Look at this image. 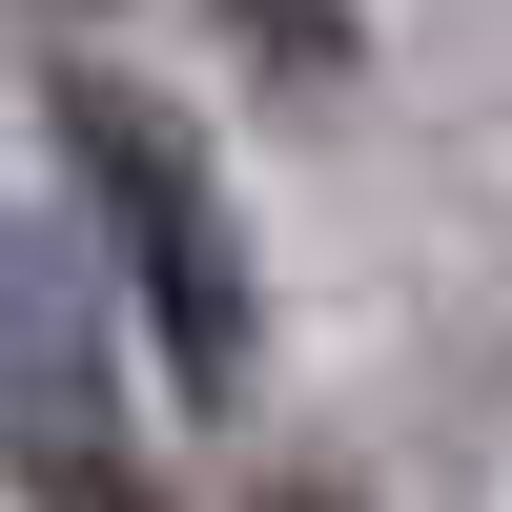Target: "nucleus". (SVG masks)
I'll list each match as a JSON object with an SVG mask.
<instances>
[{"mask_svg": "<svg viewBox=\"0 0 512 512\" xmlns=\"http://www.w3.org/2000/svg\"><path fill=\"white\" fill-rule=\"evenodd\" d=\"M62 164H82V205H103L123 287H144L164 369H185V390H246V246H226V185H205V144L144 103V82H62Z\"/></svg>", "mask_w": 512, "mask_h": 512, "instance_id": "nucleus-1", "label": "nucleus"}, {"mask_svg": "<svg viewBox=\"0 0 512 512\" xmlns=\"http://www.w3.org/2000/svg\"><path fill=\"white\" fill-rule=\"evenodd\" d=\"M0 431H21V492L41 512H164L144 451H123L103 349H82V308L41 287V246H0Z\"/></svg>", "mask_w": 512, "mask_h": 512, "instance_id": "nucleus-2", "label": "nucleus"}, {"mask_svg": "<svg viewBox=\"0 0 512 512\" xmlns=\"http://www.w3.org/2000/svg\"><path fill=\"white\" fill-rule=\"evenodd\" d=\"M287 512H328V492H287Z\"/></svg>", "mask_w": 512, "mask_h": 512, "instance_id": "nucleus-3", "label": "nucleus"}]
</instances>
